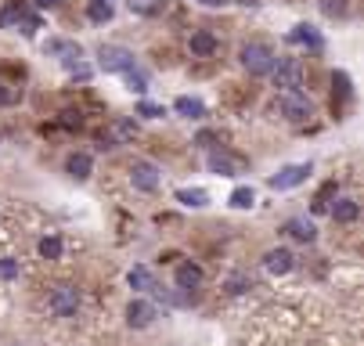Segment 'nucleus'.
Masks as SVG:
<instances>
[{
	"mask_svg": "<svg viewBox=\"0 0 364 346\" xmlns=\"http://www.w3.org/2000/svg\"><path fill=\"white\" fill-rule=\"evenodd\" d=\"M245 285H249L245 278H231V292H245Z\"/></svg>",
	"mask_w": 364,
	"mask_h": 346,
	"instance_id": "34",
	"label": "nucleus"
},
{
	"mask_svg": "<svg viewBox=\"0 0 364 346\" xmlns=\"http://www.w3.org/2000/svg\"><path fill=\"white\" fill-rule=\"evenodd\" d=\"M137 116H144V119H163L166 109H163V105H155V102H141V105H137Z\"/></svg>",
	"mask_w": 364,
	"mask_h": 346,
	"instance_id": "28",
	"label": "nucleus"
},
{
	"mask_svg": "<svg viewBox=\"0 0 364 346\" xmlns=\"http://www.w3.org/2000/svg\"><path fill=\"white\" fill-rule=\"evenodd\" d=\"M278 112H282L292 126H303V123H310V116H314V105H310L299 90H285V94L278 97Z\"/></svg>",
	"mask_w": 364,
	"mask_h": 346,
	"instance_id": "3",
	"label": "nucleus"
},
{
	"mask_svg": "<svg viewBox=\"0 0 364 346\" xmlns=\"http://www.w3.org/2000/svg\"><path fill=\"white\" fill-rule=\"evenodd\" d=\"M202 8H228V4H235V0H198Z\"/></svg>",
	"mask_w": 364,
	"mask_h": 346,
	"instance_id": "32",
	"label": "nucleus"
},
{
	"mask_svg": "<svg viewBox=\"0 0 364 346\" xmlns=\"http://www.w3.org/2000/svg\"><path fill=\"white\" fill-rule=\"evenodd\" d=\"M210 170L220 173V177H235L242 170V163L235 156H228V152H210Z\"/></svg>",
	"mask_w": 364,
	"mask_h": 346,
	"instance_id": "16",
	"label": "nucleus"
},
{
	"mask_svg": "<svg viewBox=\"0 0 364 346\" xmlns=\"http://www.w3.org/2000/svg\"><path fill=\"white\" fill-rule=\"evenodd\" d=\"M155 318H159L155 303H148V300H130V307H127V325H130V328H148Z\"/></svg>",
	"mask_w": 364,
	"mask_h": 346,
	"instance_id": "10",
	"label": "nucleus"
},
{
	"mask_svg": "<svg viewBox=\"0 0 364 346\" xmlns=\"http://www.w3.org/2000/svg\"><path fill=\"white\" fill-rule=\"evenodd\" d=\"M328 213H332V220H336V224H353V220H357V213H360V206H357L353 199H336V206H332Z\"/></svg>",
	"mask_w": 364,
	"mask_h": 346,
	"instance_id": "21",
	"label": "nucleus"
},
{
	"mask_svg": "<svg viewBox=\"0 0 364 346\" xmlns=\"http://www.w3.org/2000/svg\"><path fill=\"white\" fill-rule=\"evenodd\" d=\"M274 62H278V55L271 51L267 43H245L242 47V69L249 76H271Z\"/></svg>",
	"mask_w": 364,
	"mask_h": 346,
	"instance_id": "1",
	"label": "nucleus"
},
{
	"mask_svg": "<svg viewBox=\"0 0 364 346\" xmlns=\"http://www.w3.org/2000/svg\"><path fill=\"white\" fill-rule=\"evenodd\" d=\"M112 15H116V8L109 4V0H90V4H87V18H90V22H97V26L112 22Z\"/></svg>",
	"mask_w": 364,
	"mask_h": 346,
	"instance_id": "22",
	"label": "nucleus"
},
{
	"mask_svg": "<svg viewBox=\"0 0 364 346\" xmlns=\"http://www.w3.org/2000/svg\"><path fill=\"white\" fill-rule=\"evenodd\" d=\"M36 8H58V4H65V0H33Z\"/></svg>",
	"mask_w": 364,
	"mask_h": 346,
	"instance_id": "33",
	"label": "nucleus"
},
{
	"mask_svg": "<svg viewBox=\"0 0 364 346\" xmlns=\"http://www.w3.org/2000/svg\"><path fill=\"white\" fill-rule=\"evenodd\" d=\"M47 307H50V314H58V318H76V310H80V288L69 285V281L55 285L50 296H47Z\"/></svg>",
	"mask_w": 364,
	"mask_h": 346,
	"instance_id": "2",
	"label": "nucleus"
},
{
	"mask_svg": "<svg viewBox=\"0 0 364 346\" xmlns=\"http://www.w3.org/2000/svg\"><path fill=\"white\" fill-rule=\"evenodd\" d=\"M15 97H18V90H11L8 83H0V105H11Z\"/></svg>",
	"mask_w": 364,
	"mask_h": 346,
	"instance_id": "31",
	"label": "nucleus"
},
{
	"mask_svg": "<svg viewBox=\"0 0 364 346\" xmlns=\"http://www.w3.org/2000/svg\"><path fill=\"white\" fill-rule=\"evenodd\" d=\"M321 11L325 15H343L346 11V0H321Z\"/></svg>",
	"mask_w": 364,
	"mask_h": 346,
	"instance_id": "29",
	"label": "nucleus"
},
{
	"mask_svg": "<svg viewBox=\"0 0 364 346\" xmlns=\"http://www.w3.org/2000/svg\"><path fill=\"white\" fill-rule=\"evenodd\" d=\"M43 51H47V55H58L65 69H73L76 62H83V47L73 43V40H47V43H43Z\"/></svg>",
	"mask_w": 364,
	"mask_h": 346,
	"instance_id": "9",
	"label": "nucleus"
},
{
	"mask_svg": "<svg viewBox=\"0 0 364 346\" xmlns=\"http://www.w3.org/2000/svg\"><path fill=\"white\" fill-rule=\"evenodd\" d=\"M310 170H314L310 163H292V166H282V170L271 177V188H274V191H292V188H299V184L310 177Z\"/></svg>",
	"mask_w": 364,
	"mask_h": 346,
	"instance_id": "6",
	"label": "nucleus"
},
{
	"mask_svg": "<svg viewBox=\"0 0 364 346\" xmlns=\"http://www.w3.org/2000/svg\"><path fill=\"white\" fill-rule=\"evenodd\" d=\"M271 80H274V87L285 94V90H296L299 83H303V65H299V58H278L274 62V69H271Z\"/></svg>",
	"mask_w": 364,
	"mask_h": 346,
	"instance_id": "5",
	"label": "nucleus"
},
{
	"mask_svg": "<svg viewBox=\"0 0 364 346\" xmlns=\"http://www.w3.org/2000/svg\"><path fill=\"white\" fill-rule=\"evenodd\" d=\"M177 202L188 206V210H205V206H210V191H205V188H181Z\"/></svg>",
	"mask_w": 364,
	"mask_h": 346,
	"instance_id": "15",
	"label": "nucleus"
},
{
	"mask_svg": "<svg viewBox=\"0 0 364 346\" xmlns=\"http://www.w3.org/2000/svg\"><path fill=\"white\" fill-rule=\"evenodd\" d=\"M0 278H18V264L4 256V260H0Z\"/></svg>",
	"mask_w": 364,
	"mask_h": 346,
	"instance_id": "30",
	"label": "nucleus"
},
{
	"mask_svg": "<svg viewBox=\"0 0 364 346\" xmlns=\"http://www.w3.org/2000/svg\"><path fill=\"white\" fill-rule=\"evenodd\" d=\"M217 47H220V40H217L210 29H198V33H191V40H188V51H191L195 58H210V55H217Z\"/></svg>",
	"mask_w": 364,
	"mask_h": 346,
	"instance_id": "11",
	"label": "nucleus"
},
{
	"mask_svg": "<svg viewBox=\"0 0 364 346\" xmlns=\"http://www.w3.org/2000/svg\"><path fill=\"white\" fill-rule=\"evenodd\" d=\"M123 80H127V90H134V94H144L148 90V76H144V69H127L123 72Z\"/></svg>",
	"mask_w": 364,
	"mask_h": 346,
	"instance_id": "25",
	"label": "nucleus"
},
{
	"mask_svg": "<svg viewBox=\"0 0 364 346\" xmlns=\"http://www.w3.org/2000/svg\"><path fill=\"white\" fill-rule=\"evenodd\" d=\"M292 43H299V47H310V51H321V47H325V40H321V33L314 29V26H296L292 29V36H289Z\"/></svg>",
	"mask_w": 364,
	"mask_h": 346,
	"instance_id": "12",
	"label": "nucleus"
},
{
	"mask_svg": "<svg viewBox=\"0 0 364 346\" xmlns=\"http://www.w3.org/2000/svg\"><path fill=\"white\" fill-rule=\"evenodd\" d=\"M97 65L105 69V72H127L134 69V51L130 47H119V43H101L97 47Z\"/></svg>",
	"mask_w": 364,
	"mask_h": 346,
	"instance_id": "4",
	"label": "nucleus"
},
{
	"mask_svg": "<svg viewBox=\"0 0 364 346\" xmlns=\"http://www.w3.org/2000/svg\"><path fill=\"white\" fill-rule=\"evenodd\" d=\"M40 256L43 260H62V238H55V234H47V238H40Z\"/></svg>",
	"mask_w": 364,
	"mask_h": 346,
	"instance_id": "24",
	"label": "nucleus"
},
{
	"mask_svg": "<svg viewBox=\"0 0 364 346\" xmlns=\"http://www.w3.org/2000/svg\"><path fill=\"white\" fill-rule=\"evenodd\" d=\"M292 264H296V256H292L289 249H271V253L264 256V267H267L271 274H289Z\"/></svg>",
	"mask_w": 364,
	"mask_h": 346,
	"instance_id": "13",
	"label": "nucleus"
},
{
	"mask_svg": "<svg viewBox=\"0 0 364 346\" xmlns=\"http://www.w3.org/2000/svg\"><path fill=\"white\" fill-rule=\"evenodd\" d=\"M130 180H134V188H137V191H155L163 177H159V166H155V163L137 159V163L130 166Z\"/></svg>",
	"mask_w": 364,
	"mask_h": 346,
	"instance_id": "7",
	"label": "nucleus"
},
{
	"mask_svg": "<svg viewBox=\"0 0 364 346\" xmlns=\"http://www.w3.org/2000/svg\"><path fill=\"white\" fill-rule=\"evenodd\" d=\"M127 281H130V288H134V292H151V288H155V278H151V271H148V267H130Z\"/></svg>",
	"mask_w": 364,
	"mask_h": 346,
	"instance_id": "23",
	"label": "nucleus"
},
{
	"mask_svg": "<svg viewBox=\"0 0 364 346\" xmlns=\"http://www.w3.org/2000/svg\"><path fill=\"white\" fill-rule=\"evenodd\" d=\"M109 4H112V0H109Z\"/></svg>",
	"mask_w": 364,
	"mask_h": 346,
	"instance_id": "35",
	"label": "nucleus"
},
{
	"mask_svg": "<svg viewBox=\"0 0 364 346\" xmlns=\"http://www.w3.org/2000/svg\"><path fill=\"white\" fill-rule=\"evenodd\" d=\"M0 26H4V29H11V26H22V33H26V36H33V33L40 29L36 15H29V11H26V8H18V4H11V8H4V11H0Z\"/></svg>",
	"mask_w": 364,
	"mask_h": 346,
	"instance_id": "8",
	"label": "nucleus"
},
{
	"mask_svg": "<svg viewBox=\"0 0 364 346\" xmlns=\"http://www.w3.org/2000/svg\"><path fill=\"white\" fill-rule=\"evenodd\" d=\"M228 202H231L235 210H252V202H256V191H252V188H235Z\"/></svg>",
	"mask_w": 364,
	"mask_h": 346,
	"instance_id": "26",
	"label": "nucleus"
},
{
	"mask_svg": "<svg viewBox=\"0 0 364 346\" xmlns=\"http://www.w3.org/2000/svg\"><path fill=\"white\" fill-rule=\"evenodd\" d=\"M173 112L184 116V119H202L205 116V105L198 102V97H188L184 94V97H177V102H173Z\"/></svg>",
	"mask_w": 364,
	"mask_h": 346,
	"instance_id": "17",
	"label": "nucleus"
},
{
	"mask_svg": "<svg viewBox=\"0 0 364 346\" xmlns=\"http://www.w3.org/2000/svg\"><path fill=\"white\" fill-rule=\"evenodd\" d=\"M285 231L296 238V242H314L318 238V231H314V224H310L306 217H292L289 224H285Z\"/></svg>",
	"mask_w": 364,
	"mask_h": 346,
	"instance_id": "18",
	"label": "nucleus"
},
{
	"mask_svg": "<svg viewBox=\"0 0 364 346\" xmlns=\"http://www.w3.org/2000/svg\"><path fill=\"white\" fill-rule=\"evenodd\" d=\"M65 170H69L76 180H87V177H90V170H94V163H90V156H87V152H73V156L65 159Z\"/></svg>",
	"mask_w": 364,
	"mask_h": 346,
	"instance_id": "20",
	"label": "nucleus"
},
{
	"mask_svg": "<svg viewBox=\"0 0 364 346\" xmlns=\"http://www.w3.org/2000/svg\"><path fill=\"white\" fill-rule=\"evenodd\" d=\"M134 137H137V126H134V123H127V119H116V123H112V134L105 137V148H116V144L134 141Z\"/></svg>",
	"mask_w": 364,
	"mask_h": 346,
	"instance_id": "19",
	"label": "nucleus"
},
{
	"mask_svg": "<svg viewBox=\"0 0 364 346\" xmlns=\"http://www.w3.org/2000/svg\"><path fill=\"white\" fill-rule=\"evenodd\" d=\"M127 4H130L134 15H155V11L166 8V0H127Z\"/></svg>",
	"mask_w": 364,
	"mask_h": 346,
	"instance_id": "27",
	"label": "nucleus"
},
{
	"mask_svg": "<svg viewBox=\"0 0 364 346\" xmlns=\"http://www.w3.org/2000/svg\"><path fill=\"white\" fill-rule=\"evenodd\" d=\"M173 278H177V288H181V292H191V288L202 285V267H198V264H181Z\"/></svg>",
	"mask_w": 364,
	"mask_h": 346,
	"instance_id": "14",
	"label": "nucleus"
}]
</instances>
